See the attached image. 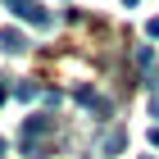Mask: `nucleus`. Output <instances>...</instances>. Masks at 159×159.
<instances>
[{
  "label": "nucleus",
  "instance_id": "nucleus-1",
  "mask_svg": "<svg viewBox=\"0 0 159 159\" xmlns=\"http://www.w3.org/2000/svg\"><path fill=\"white\" fill-rule=\"evenodd\" d=\"M55 132V118L50 114H32V118H23V146H41V136Z\"/></svg>",
  "mask_w": 159,
  "mask_h": 159
},
{
  "label": "nucleus",
  "instance_id": "nucleus-2",
  "mask_svg": "<svg viewBox=\"0 0 159 159\" xmlns=\"http://www.w3.org/2000/svg\"><path fill=\"white\" fill-rule=\"evenodd\" d=\"M73 100H77V105H86V109H96L100 118H109V114H114V105L100 96L96 86H86V82H82V86H73Z\"/></svg>",
  "mask_w": 159,
  "mask_h": 159
},
{
  "label": "nucleus",
  "instance_id": "nucleus-3",
  "mask_svg": "<svg viewBox=\"0 0 159 159\" xmlns=\"http://www.w3.org/2000/svg\"><path fill=\"white\" fill-rule=\"evenodd\" d=\"M0 50H5V55H23V50H27V37L18 32V27H0Z\"/></svg>",
  "mask_w": 159,
  "mask_h": 159
},
{
  "label": "nucleus",
  "instance_id": "nucleus-4",
  "mask_svg": "<svg viewBox=\"0 0 159 159\" xmlns=\"http://www.w3.org/2000/svg\"><path fill=\"white\" fill-rule=\"evenodd\" d=\"M23 18H27V23H32V27H41V32H46V27H50V23H55V18H50V14H46V9H41V5H32V9H27V14H23Z\"/></svg>",
  "mask_w": 159,
  "mask_h": 159
},
{
  "label": "nucleus",
  "instance_id": "nucleus-5",
  "mask_svg": "<svg viewBox=\"0 0 159 159\" xmlns=\"http://www.w3.org/2000/svg\"><path fill=\"white\" fill-rule=\"evenodd\" d=\"M123 146H127V136H123V127H114V132L105 136V146H100V150H105V155H118Z\"/></svg>",
  "mask_w": 159,
  "mask_h": 159
},
{
  "label": "nucleus",
  "instance_id": "nucleus-6",
  "mask_svg": "<svg viewBox=\"0 0 159 159\" xmlns=\"http://www.w3.org/2000/svg\"><path fill=\"white\" fill-rule=\"evenodd\" d=\"M0 5H9V9H14V14H18V18H23V14H27V9H32V5H37V0H0Z\"/></svg>",
  "mask_w": 159,
  "mask_h": 159
},
{
  "label": "nucleus",
  "instance_id": "nucleus-7",
  "mask_svg": "<svg viewBox=\"0 0 159 159\" xmlns=\"http://www.w3.org/2000/svg\"><path fill=\"white\" fill-rule=\"evenodd\" d=\"M14 96H18V100H37V86H32V82H18V86H14Z\"/></svg>",
  "mask_w": 159,
  "mask_h": 159
},
{
  "label": "nucleus",
  "instance_id": "nucleus-8",
  "mask_svg": "<svg viewBox=\"0 0 159 159\" xmlns=\"http://www.w3.org/2000/svg\"><path fill=\"white\" fill-rule=\"evenodd\" d=\"M136 64H141V68H150V64H155V46H141V50H136Z\"/></svg>",
  "mask_w": 159,
  "mask_h": 159
},
{
  "label": "nucleus",
  "instance_id": "nucleus-9",
  "mask_svg": "<svg viewBox=\"0 0 159 159\" xmlns=\"http://www.w3.org/2000/svg\"><path fill=\"white\" fill-rule=\"evenodd\" d=\"M146 37H150V41H159V18H150V23H146Z\"/></svg>",
  "mask_w": 159,
  "mask_h": 159
},
{
  "label": "nucleus",
  "instance_id": "nucleus-10",
  "mask_svg": "<svg viewBox=\"0 0 159 159\" xmlns=\"http://www.w3.org/2000/svg\"><path fill=\"white\" fill-rule=\"evenodd\" d=\"M150 118H159V96H155V100H150Z\"/></svg>",
  "mask_w": 159,
  "mask_h": 159
},
{
  "label": "nucleus",
  "instance_id": "nucleus-11",
  "mask_svg": "<svg viewBox=\"0 0 159 159\" xmlns=\"http://www.w3.org/2000/svg\"><path fill=\"white\" fill-rule=\"evenodd\" d=\"M146 82H150V91H155V96H159V73H155V77H146Z\"/></svg>",
  "mask_w": 159,
  "mask_h": 159
},
{
  "label": "nucleus",
  "instance_id": "nucleus-12",
  "mask_svg": "<svg viewBox=\"0 0 159 159\" xmlns=\"http://www.w3.org/2000/svg\"><path fill=\"white\" fill-rule=\"evenodd\" d=\"M150 146H159V127H150Z\"/></svg>",
  "mask_w": 159,
  "mask_h": 159
},
{
  "label": "nucleus",
  "instance_id": "nucleus-13",
  "mask_svg": "<svg viewBox=\"0 0 159 159\" xmlns=\"http://www.w3.org/2000/svg\"><path fill=\"white\" fill-rule=\"evenodd\" d=\"M5 96H9V86H5V82H0V105H5Z\"/></svg>",
  "mask_w": 159,
  "mask_h": 159
},
{
  "label": "nucleus",
  "instance_id": "nucleus-14",
  "mask_svg": "<svg viewBox=\"0 0 159 159\" xmlns=\"http://www.w3.org/2000/svg\"><path fill=\"white\" fill-rule=\"evenodd\" d=\"M0 159H5V136H0Z\"/></svg>",
  "mask_w": 159,
  "mask_h": 159
},
{
  "label": "nucleus",
  "instance_id": "nucleus-15",
  "mask_svg": "<svg viewBox=\"0 0 159 159\" xmlns=\"http://www.w3.org/2000/svg\"><path fill=\"white\" fill-rule=\"evenodd\" d=\"M123 5H141V0H123Z\"/></svg>",
  "mask_w": 159,
  "mask_h": 159
}]
</instances>
